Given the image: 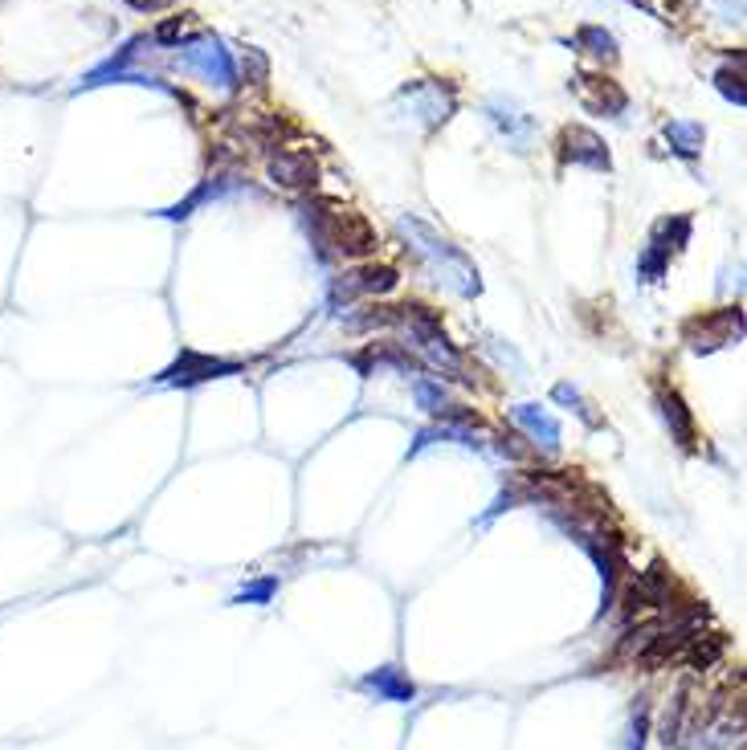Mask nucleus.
<instances>
[{
  "mask_svg": "<svg viewBox=\"0 0 747 750\" xmlns=\"http://www.w3.org/2000/svg\"><path fill=\"white\" fill-rule=\"evenodd\" d=\"M486 115H490V123L498 127V135L507 139V147H515V152H527V147H531L536 123H531V115H523L511 98H490V103H486Z\"/></svg>",
  "mask_w": 747,
  "mask_h": 750,
  "instance_id": "obj_13",
  "label": "nucleus"
},
{
  "mask_svg": "<svg viewBox=\"0 0 747 750\" xmlns=\"http://www.w3.org/2000/svg\"><path fill=\"white\" fill-rule=\"evenodd\" d=\"M556 152H560V164H577V168H592V171H613L609 143H604L592 127H580V123L560 131Z\"/></svg>",
  "mask_w": 747,
  "mask_h": 750,
  "instance_id": "obj_10",
  "label": "nucleus"
},
{
  "mask_svg": "<svg viewBox=\"0 0 747 750\" xmlns=\"http://www.w3.org/2000/svg\"><path fill=\"white\" fill-rule=\"evenodd\" d=\"M176 65L180 70H188V74H197L200 82H209V86H217V91H234L237 86V65L234 58H229V50H225L217 38H193L184 41V45H176Z\"/></svg>",
  "mask_w": 747,
  "mask_h": 750,
  "instance_id": "obj_5",
  "label": "nucleus"
},
{
  "mask_svg": "<svg viewBox=\"0 0 747 750\" xmlns=\"http://www.w3.org/2000/svg\"><path fill=\"white\" fill-rule=\"evenodd\" d=\"M413 400H417L421 413L433 416V420H446V416L458 413V404L449 400L446 384L433 379V375H417V379H413Z\"/></svg>",
  "mask_w": 747,
  "mask_h": 750,
  "instance_id": "obj_16",
  "label": "nucleus"
},
{
  "mask_svg": "<svg viewBox=\"0 0 747 750\" xmlns=\"http://www.w3.org/2000/svg\"><path fill=\"white\" fill-rule=\"evenodd\" d=\"M551 400L564 404L568 413H577L580 420H584V428H604V416L592 413V404L584 400V396H580V388H572V384H556V388H551Z\"/></svg>",
  "mask_w": 747,
  "mask_h": 750,
  "instance_id": "obj_21",
  "label": "nucleus"
},
{
  "mask_svg": "<svg viewBox=\"0 0 747 750\" xmlns=\"http://www.w3.org/2000/svg\"><path fill=\"white\" fill-rule=\"evenodd\" d=\"M135 9H139V13H152V9H159V4H164V0H132Z\"/></svg>",
  "mask_w": 747,
  "mask_h": 750,
  "instance_id": "obj_25",
  "label": "nucleus"
},
{
  "mask_svg": "<svg viewBox=\"0 0 747 750\" xmlns=\"http://www.w3.org/2000/svg\"><path fill=\"white\" fill-rule=\"evenodd\" d=\"M396 233L405 237L408 249L417 253V261L429 270L433 282L446 285L449 294H458V298L483 294V273H478V265H474L449 237L437 233L433 225H425L421 217H401L396 220Z\"/></svg>",
  "mask_w": 747,
  "mask_h": 750,
  "instance_id": "obj_1",
  "label": "nucleus"
},
{
  "mask_svg": "<svg viewBox=\"0 0 747 750\" xmlns=\"http://www.w3.org/2000/svg\"><path fill=\"white\" fill-rule=\"evenodd\" d=\"M396 103L405 106V118L421 131H437L454 111H458V91L449 82L417 79L396 91Z\"/></svg>",
  "mask_w": 747,
  "mask_h": 750,
  "instance_id": "obj_4",
  "label": "nucleus"
},
{
  "mask_svg": "<svg viewBox=\"0 0 747 750\" xmlns=\"http://www.w3.org/2000/svg\"><path fill=\"white\" fill-rule=\"evenodd\" d=\"M511 420L523 428L527 437H531V445H539L543 454H556V449H560V420H556L543 404H515Z\"/></svg>",
  "mask_w": 747,
  "mask_h": 750,
  "instance_id": "obj_14",
  "label": "nucleus"
},
{
  "mask_svg": "<svg viewBox=\"0 0 747 750\" xmlns=\"http://www.w3.org/2000/svg\"><path fill=\"white\" fill-rule=\"evenodd\" d=\"M625 735H630L625 738V750H645V735H650V710H645V706L633 710V722Z\"/></svg>",
  "mask_w": 747,
  "mask_h": 750,
  "instance_id": "obj_24",
  "label": "nucleus"
},
{
  "mask_svg": "<svg viewBox=\"0 0 747 750\" xmlns=\"http://www.w3.org/2000/svg\"><path fill=\"white\" fill-rule=\"evenodd\" d=\"M266 171H270V180L282 184V188H315L319 180V164L307 152H294V147H278V152H270V159H266Z\"/></svg>",
  "mask_w": 747,
  "mask_h": 750,
  "instance_id": "obj_12",
  "label": "nucleus"
},
{
  "mask_svg": "<svg viewBox=\"0 0 747 750\" xmlns=\"http://www.w3.org/2000/svg\"><path fill=\"white\" fill-rule=\"evenodd\" d=\"M662 135H666L670 152H674L678 159H686V164H695V159L703 156V143H707V131H703V123L674 118V123H666V127H662Z\"/></svg>",
  "mask_w": 747,
  "mask_h": 750,
  "instance_id": "obj_17",
  "label": "nucleus"
},
{
  "mask_svg": "<svg viewBox=\"0 0 747 750\" xmlns=\"http://www.w3.org/2000/svg\"><path fill=\"white\" fill-rule=\"evenodd\" d=\"M715 86H719V94L727 98V103H735V106H744V103H747V94H744V74H739V70H732V65H723L719 74H715Z\"/></svg>",
  "mask_w": 747,
  "mask_h": 750,
  "instance_id": "obj_22",
  "label": "nucleus"
},
{
  "mask_svg": "<svg viewBox=\"0 0 747 750\" xmlns=\"http://www.w3.org/2000/svg\"><path fill=\"white\" fill-rule=\"evenodd\" d=\"M572 94H577V103L589 111V115H604V118H621L625 115V106H630V94L621 91L613 79H604V74H592V70H580L572 74Z\"/></svg>",
  "mask_w": 747,
  "mask_h": 750,
  "instance_id": "obj_8",
  "label": "nucleus"
},
{
  "mask_svg": "<svg viewBox=\"0 0 747 750\" xmlns=\"http://www.w3.org/2000/svg\"><path fill=\"white\" fill-rule=\"evenodd\" d=\"M278 592V580H253L237 592V604H270Z\"/></svg>",
  "mask_w": 747,
  "mask_h": 750,
  "instance_id": "obj_23",
  "label": "nucleus"
},
{
  "mask_svg": "<svg viewBox=\"0 0 747 750\" xmlns=\"http://www.w3.org/2000/svg\"><path fill=\"white\" fill-rule=\"evenodd\" d=\"M691 217L686 212H674V217H662L650 229V241H645L642 258H637V282L642 285H657L666 278L670 261L678 258L682 249L691 246Z\"/></svg>",
  "mask_w": 747,
  "mask_h": 750,
  "instance_id": "obj_3",
  "label": "nucleus"
},
{
  "mask_svg": "<svg viewBox=\"0 0 747 750\" xmlns=\"http://www.w3.org/2000/svg\"><path fill=\"white\" fill-rule=\"evenodd\" d=\"M302 225L311 233V246L323 261L331 258H367L376 249V229L367 225L355 208L319 196L311 205H302Z\"/></svg>",
  "mask_w": 747,
  "mask_h": 750,
  "instance_id": "obj_2",
  "label": "nucleus"
},
{
  "mask_svg": "<svg viewBox=\"0 0 747 750\" xmlns=\"http://www.w3.org/2000/svg\"><path fill=\"white\" fill-rule=\"evenodd\" d=\"M744 335V311L739 306H719V311L710 314H695V319H686L682 323V343L691 351H719L727 343H739Z\"/></svg>",
  "mask_w": 747,
  "mask_h": 750,
  "instance_id": "obj_6",
  "label": "nucleus"
},
{
  "mask_svg": "<svg viewBox=\"0 0 747 750\" xmlns=\"http://www.w3.org/2000/svg\"><path fill=\"white\" fill-rule=\"evenodd\" d=\"M237 372H241V363L237 360L205 355V351H180L176 363H168V367L156 375V384L159 388H197V384L225 379V375H237Z\"/></svg>",
  "mask_w": 747,
  "mask_h": 750,
  "instance_id": "obj_7",
  "label": "nucleus"
},
{
  "mask_svg": "<svg viewBox=\"0 0 747 750\" xmlns=\"http://www.w3.org/2000/svg\"><path fill=\"white\" fill-rule=\"evenodd\" d=\"M654 404H657V416H662V420H666V428H670V440H678V449L695 454V449H698V428H695V416H691V408H686V400H682L674 388L657 384Z\"/></svg>",
  "mask_w": 747,
  "mask_h": 750,
  "instance_id": "obj_11",
  "label": "nucleus"
},
{
  "mask_svg": "<svg viewBox=\"0 0 747 750\" xmlns=\"http://www.w3.org/2000/svg\"><path fill=\"white\" fill-rule=\"evenodd\" d=\"M396 270L393 265H355L352 273H343L340 282L331 285V306H352L355 298H384V294H393L396 290Z\"/></svg>",
  "mask_w": 747,
  "mask_h": 750,
  "instance_id": "obj_9",
  "label": "nucleus"
},
{
  "mask_svg": "<svg viewBox=\"0 0 747 750\" xmlns=\"http://www.w3.org/2000/svg\"><path fill=\"white\" fill-rule=\"evenodd\" d=\"M577 50L592 53V58H601V62H616V38L609 33V29L601 25H580L577 29Z\"/></svg>",
  "mask_w": 747,
  "mask_h": 750,
  "instance_id": "obj_20",
  "label": "nucleus"
},
{
  "mask_svg": "<svg viewBox=\"0 0 747 750\" xmlns=\"http://www.w3.org/2000/svg\"><path fill=\"white\" fill-rule=\"evenodd\" d=\"M360 689L372 694L376 701H396V706H408V701L417 698V686L405 677V669H396V665H381V669H372L360 677Z\"/></svg>",
  "mask_w": 747,
  "mask_h": 750,
  "instance_id": "obj_15",
  "label": "nucleus"
},
{
  "mask_svg": "<svg viewBox=\"0 0 747 750\" xmlns=\"http://www.w3.org/2000/svg\"><path fill=\"white\" fill-rule=\"evenodd\" d=\"M691 718H695V701H691V694L682 689L678 698L670 701L666 710V722H662V742H666V750H678L686 738H691Z\"/></svg>",
  "mask_w": 747,
  "mask_h": 750,
  "instance_id": "obj_18",
  "label": "nucleus"
},
{
  "mask_svg": "<svg viewBox=\"0 0 747 750\" xmlns=\"http://www.w3.org/2000/svg\"><path fill=\"white\" fill-rule=\"evenodd\" d=\"M723 648H727V636L723 633H695L691 640H686V648H682V660L691 665V669H715L719 665V657H723Z\"/></svg>",
  "mask_w": 747,
  "mask_h": 750,
  "instance_id": "obj_19",
  "label": "nucleus"
}]
</instances>
